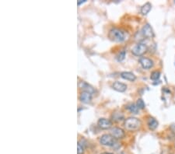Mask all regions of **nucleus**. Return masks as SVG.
<instances>
[{
	"label": "nucleus",
	"instance_id": "obj_1",
	"mask_svg": "<svg viewBox=\"0 0 175 154\" xmlns=\"http://www.w3.org/2000/svg\"><path fill=\"white\" fill-rule=\"evenodd\" d=\"M142 125V122L139 118L135 117H130L125 119L124 122V126L125 129L128 132H135L140 129Z\"/></svg>",
	"mask_w": 175,
	"mask_h": 154
},
{
	"label": "nucleus",
	"instance_id": "obj_2",
	"mask_svg": "<svg viewBox=\"0 0 175 154\" xmlns=\"http://www.w3.org/2000/svg\"><path fill=\"white\" fill-rule=\"evenodd\" d=\"M108 37L115 42H122L125 39V34L120 29L114 28L108 33Z\"/></svg>",
	"mask_w": 175,
	"mask_h": 154
},
{
	"label": "nucleus",
	"instance_id": "obj_3",
	"mask_svg": "<svg viewBox=\"0 0 175 154\" xmlns=\"http://www.w3.org/2000/svg\"><path fill=\"white\" fill-rule=\"evenodd\" d=\"M99 142L103 146L114 147L118 144L117 139H115L110 134H104L100 137Z\"/></svg>",
	"mask_w": 175,
	"mask_h": 154
},
{
	"label": "nucleus",
	"instance_id": "obj_4",
	"mask_svg": "<svg viewBox=\"0 0 175 154\" xmlns=\"http://www.w3.org/2000/svg\"><path fill=\"white\" fill-rule=\"evenodd\" d=\"M148 50L147 45L144 43H138L132 49V53L135 56H142L145 54Z\"/></svg>",
	"mask_w": 175,
	"mask_h": 154
},
{
	"label": "nucleus",
	"instance_id": "obj_5",
	"mask_svg": "<svg viewBox=\"0 0 175 154\" xmlns=\"http://www.w3.org/2000/svg\"><path fill=\"white\" fill-rule=\"evenodd\" d=\"M110 135H112L115 139H123L125 135V131L121 129V128H118V127H114L110 129Z\"/></svg>",
	"mask_w": 175,
	"mask_h": 154
},
{
	"label": "nucleus",
	"instance_id": "obj_6",
	"mask_svg": "<svg viewBox=\"0 0 175 154\" xmlns=\"http://www.w3.org/2000/svg\"><path fill=\"white\" fill-rule=\"evenodd\" d=\"M141 34L145 38H152V37H154V32H153V28L149 23H146L143 26V28H142V30H141Z\"/></svg>",
	"mask_w": 175,
	"mask_h": 154
},
{
	"label": "nucleus",
	"instance_id": "obj_7",
	"mask_svg": "<svg viewBox=\"0 0 175 154\" xmlns=\"http://www.w3.org/2000/svg\"><path fill=\"white\" fill-rule=\"evenodd\" d=\"M97 125L100 127L101 129H110V128L112 127V122L110 119H108V118H101L98 120Z\"/></svg>",
	"mask_w": 175,
	"mask_h": 154
},
{
	"label": "nucleus",
	"instance_id": "obj_8",
	"mask_svg": "<svg viewBox=\"0 0 175 154\" xmlns=\"http://www.w3.org/2000/svg\"><path fill=\"white\" fill-rule=\"evenodd\" d=\"M139 62L141 66L144 69H149L153 68V61L150 59V58H149L140 57Z\"/></svg>",
	"mask_w": 175,
	"mask_h": 154
},
{
	"label": "nucleus",
	"instance_id": "obj_9",
	"mask_svg": "<svg viewBox=\"0 0 175 154\" xmlns=\"http://www.w3.org/2000/svg\"><path fill=\"white\" fill-rule=\"evenodd\" d=\"M78 86H79V87H80V89L83 90V92L90 93L91 94H93L95 93L94 88H93L91 85H90L89 83L85 82V81H80V82H79Z\"/></svg>",
	"mask_w": 175,
	"mask_h": 154
},
{
	"label": "nucleus",
	"instance_id": "obj_10",
	"mask_svg": "<svg viewBox=\"0 0 175 154\" xmlns=\"http://www.w3.org/2000/svg\"><path fill=\"white\" fill-rule=\"evenodd\" d=\"M112 87L115 90L121 93L125 92V91H126V89H127V85L123 83V82H118V81H115V82L113 83Z\"/></svg>",
	"mask_w": 175,
	"mask_h": 154
},
{
	"label": "nucleus",
	"instance_id": "obj_11",
	"mask_svg": "<svg viewBox=\"0 0 175 154\" xmlns=\"http://www.w3.org/2000/svg\"><path fill=\"white\" fill-rule=\"evenodd\" d=\"M92 100V94L87 92H82L80 96V100L84 104H89Z\"/></svg>",
	"mask_w": 175,
	"mask_h": 154
},
{
	"label": "nucleus",
	"instance_id": "obj_12",
	"mask_svg": "<svg viewBox=\"0 0 175 154\" xmlns=\"http://www.w3.org/2000/svg\"><path fill=\"white\" fill-rule=\"evenodd\" d=\"M121 77L124 80H128V81H131V82H133V81H135L136 80V76H135V74L131 72H121Z\"/></svg>",
	"mask_w": 175,
	"mask_h": 154
},
{
	"label": "nucleus",
	"instance_id": "obj_13",
	"mask_svg": "<svg viewBox=\"0 0 175 154\" xmlns=\"http://www.w3.org/2000/svg\"><path fill=\"white\" fill-rule=\"evenodd\" d=\"M147 124L149 129H150V130H155L158 127L159 123H158L157 121H156L154 118L150 116V117H148Z\"/></svg>",
	"mask_w": 175,
	"mask_h": 154
},
{
	"label": "nucleus",
	"instance_id": "obj_14",
	"mask_svg": "<svg viewBox=\"0 0 175 154\" xmlns=\"http://www.w3.org/2000/svg\"><path fill=\"white\" fill-rule=\"evenodd\" d=\"M86 147V142L85 139H81L78 142L77 144V154H83Z\"/></svg>",
	"mask_w": 175,
	"mask_h": 154
},
{
	"label": "nucleus",
	"instance_id": "obj_15",
	"mask_svg": "<svg viewBox=\"0 0 175 154\" xmlns=\"http://www.w3.org/2000/svg\"><path fill=\"white\" fill-rule=\"evenodd\" d=\"M152 9V4L150 3H146L141 7V13L143 15H147Z\"/></svg>",
	"mask_w": 175,
	"mask_h": 154
},
{
	"label": "nucleus",
	"instance_id": "obj_16",
	"mask_svg": "<svg viewBox=\"0 0 175 154\" xmlns=\"http://www.w3.org/2000/svg\"><path fill=\"white\" fill-rule=\"evenodd\" d=\"M126 108H127L131 113L132 114H139V108L138 107V106L135 104H129L126 106Z\"/></svg>",
	"mask_w": 175,
	"mask_h": 154
},
{
	"label": "nucleus",
	"instance_id": "obj_17",
	"mask_svg": "<svg viewBox=\"0 0 175 154\" xmlns=\"http://www.w3.org/2000/svg\"><path fill=\"white\" fill-rule=\"evenodd\" d=\"M112 118L115 122H120L124 119V115L121 112H115L112 114Z\"/></svg>",
	"mask_w": 175,
	"mask_h": 154
},
{
	"label": "nucleus",
	"instance_id": "obj_18",
	"mask_svg": "<svg viewBox=\"0 0 175 154\" xmlns=\"http://www.w3.org/2000/svg\"><path fill=\"white\" fill-rule=\"evenodd\" d=\"M160 72L159 71H154L150 75V79L153 80H157L160 79Z\"/></svg>",
	"mask_w": 175,
	"mask_h": 154
},
{
	"label": "nucleus",
	"instance_id": "obj_19",
	"mask_svg": "<svg viewBox=\"0 0 175 154\" xmlns=\"http://www.w3.org/2000/svg\"><path fill=\"white\" fill-rule=\"evenodd\" d=\"M125 55H126V52H125V50H123V51H121V52L117 55V60H118V62H122L123 60L125 59Z\"/></svg>",
	"mask_w": 175,
	"mask_h": 154
},
{
	"label": "nucleus",
	"instance_id": "obj_20",
	"mask_svg": "<svg viewBox=\"0 0 175 154\" xmlns=\"http://www.w3.org/2000/svg\"><path fill=\"white\" fill-rule=\"evenodd\" d=\"M136 105L138 106V107L139 108V109H144L145 107V104L144 101H143L142 99H138L137 102H136Z\"/></svg>",
	"mask_w": 175,
	"mask_h": 154
},
{
	"label": "nucleus",
	"instance_id": "obj_21",
	"mask_svg": "<svg viewBox=\"0 0 175 154\" xmlns=\"http://www.w3.org/2000/svg\"><path fill=\"white\" fill-rule=\"evenodd\" d=\"M85 2H86V0H79V1H77V4L80 6V4H82V3H84Z\"/></svg>",
	"mask_w": 175,
	"mask_h": 154
},
{
	"label": "nucleus",
	"instance_id": "obj_22",
	"mask_svg": "<svg viewBox=\"0 0 175 154\" xmlns=\"http://www.w3.org/2000/svg\"><path fill=\"white\" fill-rule=\"evenodd\" d=\"M106 154H112V153H106Z\"/></svg>",
	"mask_w": 175,
	"mask_h": 154
},
{
	"label": "nucleus",
	"instance_id": "obj_23",
	"mask_svg": "<svg viewBox=\"0 0 175 154\" xmlns=\"http://www.w3.org/2000/svg\"><path fill=\"white\" fill-rule=\"evenodd\" d=\"M174 146H175V144H174Z\"/></svg>",
	"mask_w": 175,
	"mask_h": 154
}]
</instances>
